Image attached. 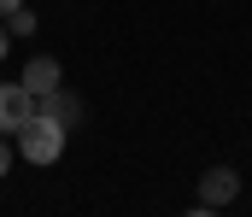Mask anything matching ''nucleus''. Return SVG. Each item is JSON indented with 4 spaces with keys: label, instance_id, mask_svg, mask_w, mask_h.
I'll return each instance as SVG.
<instances>
[{
    "label": "nucleus",
    "instance_id": "obj_1",
    "mask_svg": "<svg viewBox=\"0 0 252 217\" xmlns=\"http://www.w3.org/2000/svg\"><path fill=\"white\" fill-rule=\"evenodd\" d=\"M18 158L24 164H59V153H64V141H70V129H64L59 118H47V112H30L24 124H18Z\"/></svg>",
    "mask_w": 252,
    "mask_h": 217
},
{
    "label": "nucleus",
    "instance_id": "obj_2",
    "mask_svg": "<svg viewBox=\"0 0 252 217\" xmlns=\"http://www.w3.org/2000/svg\"><path fill=\"white\" fill-rule=\"evenodd\" d=\"M241 200V176L229 170V164H211L205 176H199V212H223V206H235Z\"/></svg>",
    "mask_w": 252,
    "mask_h": 217
},
{
    "label": "nucleus",
    "instance_id": "obj_3",
    "mask_svg": "<svg viewBox=\"0 0 252 217\" xmlns=\"http://www.w3.org/2000/svg\"><path fill=\"white\" fill-rule=\"evenodd\" d=\"M35 112V94L24 82H0V135H18V124Z\"/></svg>",
    "mask_w": 252,
    "mask_h": 217
},
{
    "label": "nucleus",
    "instance_id": "obj_4",
    "mask_svg": "<svg viewBox=\"0 0 252 217\" xmlns=\"http://www.w3.org/2000/svg\"><path fill=\"white\" fill-rule=\"evenodd\" d=\"M18 82H24V88H30V94L41 100V94H53V88L64 82V65L53 59V53H35V59H30L24 71H18Z\"/></svg>",
    "mask_w": 252,
    "mask_h": 217
},
{
    "label": "nucleus",
    "instance_id": "obj_5",
    "mask_svg": "<svg viewBox=\"0 0 252 217\" xmlns=\"http://www.w3.org/2000/svg\"><path fill=\"white\" fill-rule=\"evenodd\" d=\"M35 112H47V118H59L64 129H76V124H82V100H76V94H70V88H53V94H41V100H35Z\"/></svg>",
    "mask_w": 252,
    "mask_h": 217
},
{
    "label": "nucleus",
    "instance_id": "obj_6",
    "mask_svg": "<svg viewBox=\"0 0 252 217\" xmlns=\"http://www.w3.org/2000/svg\"><path fill=\"white\" fill-rule=\"evenodd\" d=\"M6 30H12V35H35V12H30V0L6 12Z\"/></svg>",
    "mask_w": 252,
    "mask_h": 217
},
{
    "label": "nucleus",
    "instance_id": "obj_7",
    "mask_svg": "<svg viewBox=\"0 0 252 217\" xmlns=\"http://www.w3.org/2000/svg\"><path fill=\"white\" fill-rule=\"evenodd\" d=\"M12 170V135H0V176Z\"/></svg>",
    "mask_w": 252,
    "mask_h": 217
},
{
    "label": "nucleus",
    "instance_id": "obj_8",
    "mask_svg": "<svg viewBox=\"0 0 252 217\" xmlns=\"http://www.w3.org/2000/svg\"><path fill=\"white\" fill-rule=\"evenodd\" d=\"M12 53V30H6V18H0V59Z\"/></svg>",
    "mask_w": 252,
    "mask_h": 217
},
{
    "label": "nucleus",
    "instance_id": "obj_9",
    "mask_svg": "<svg viewBox=\"0 0 252 217\" xmlns=\"http://www.w3.org/2000/svg\"><path fill=\"white\" fill-rule=\"evenodd\" d=\"M12 6H24V0H0V18H6V12H12Z\"/></svg>",
    "mask_w": 252,
    "mask_h": 217
}]
</instances>
